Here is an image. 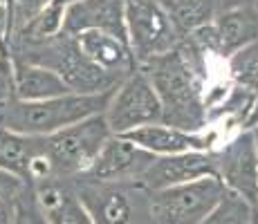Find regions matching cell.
Returning <instances> with one entry per match:
<instances>
[{
    "label": "cell",
    "instance_id": "1",
    "mask_svg": "<svg viewBox=\"0 0 258 224\" xmlns=\"http://www.w3.org/2000/svg\"><path fill=\"white\" fill-rule=\"evenodd\" d=\"M213 58L191 36H184L175 49L137 65L160 99L162 123L184 132H205L209 128L207 99Z\"/></svg>",
    "mask_w": 258,
    "mask_h": 224
},
{
    "label": "cell",
    "instance_id": "2",
    "mask_svg": "<svg viewBox=\"0 0 258 224\" xmlns=\"http://www.w3.org/2000/svg\"><path fill=\"white\" fill-rule=\"evenodd\" d=\"M110 92L99 94H63L47 101H14L0 112V126L18 134L29 137H47V134L90 119L94 114H103L110 103Z\"/></svg>",
    "mask_w": 258,
    "mask_h": 224
},
{
    "label": "cell",
    "instance_id": "3",
    "mask_svg": "<svg viewBox=\"0 0 258 224\" xmlns=\"http://www.w3.org/2000/svg\"><path fill=\"white\" fill-rule=\"evenodd\" d=\"M7 49L18 61L34 63V65L52 69L77 94L110 92V90H115L119 86L117 79H112L110 74H106L103 69L92 65L83 56V52L79 49L74 36H70L66 32H58L56 36H49L41 43L9 45Z\"/></svg>",
    "mask_w": 258,
    "mask_h": 224
},
{
    "label": "cell",
    "instance_id": "4",
    "mask_svg": "<svg viewBox=\"0 0 258 224\" xmlns=\"http://www.w3.org/2000/svg\"><path fill=\"white\" fill-rule=\"evenodd\" d=\"M72 186L92 224H153L151 193L140 182H97L74 177Z\"/></svg>",
    "mask_w": 258,
    "mask_h": 224
},
{
    "label": "cell",
    "instance_id": "5",
    "mask_svg": "<svg viewBox=\"0 0 258 224\" xmlns=\"http://www.w3.org/2000/svg\"><path fill=\"white\" fill-rule=\"evenodd\" d=\"M110 137L112 132L103 114H94L90 119H83L43 137V148L52 168V177L74 179L83 175Z\"/></svg>",
    "mask_w": 258,
    "mask_h": 224
},
{
    "label": "cell",
    "instance_id": "6",
    "mask_svg": "<svg viewBox=\"0 0 258 224\" xmlns=\"http://www.w3.org/2000/svg\"><path fill=\"white\" fill-rule=\"evenodd\" d=\"M126 38L135 65L171 52L182 36L157 0H123Z\"/></svg>",
    "mask_w": 258,
    "mask_h": 224
},
{
    "label": "cell",
    "instance_id": "7",
    "mask_svg": "<svg viewBox=\"0 0 258 224\" xmlns=\"http://www.w3.org/2000/svg\"><path fill=\"white\" fill-rule=\"evenodd\" d=\"M227 188L218 177H200L151 193L153 224H198Z\"/></svg>",
    "mask_w": 258,
    "mask_h": 224
},
{
    "label": "cell",
    "instance_id": "8",
    "mask_svg": "<svg viewBox=\"0 0 258 224\" xmlns=\"http://www.w3.org/2000/svg\"><path fill=\"white\" fill-rule=\"evenodd\" d=\"M103 117L112 134H126L135 128L162 123L160 99L140 67L133 69L115 88Z\"/></svg>",
    "mask_w": 258,
    "mask_h": 224
},
{
    "label": "cell",
    "instance_id": "9",
    "mask_svg": "<svg viewBox=\"0 0 258 224\" xmlns=\"http://www.w3.org/2000/svg\"><path fill=\"white\" fill-rule=\"evenodd\" d=\"M191 38L207 54L227 61L242 47L258 41V7L249 3L240 7L222 9L207 27L193 32Z\"/></svg>",
    "mask_w": 258,
    "mask_h": 224
},
{
    "label": "cell",
    "instance_id": "10",
    "mask_svg": "<svg viewBox=\"0 0 258 224\" xmlns=\"http://www.w3.org/2000/svg\"><path fill=\"white\" fill-rule=\"evenodd\" d=\"M216 177L227 191L240 195L251 208L258 197V153L251 130H240L225 143L213 148Z\"/></svg>",
    "mask_w": 258,
    "mask_h": 224
},
{
    "label": "cell",
    "instance_id": "11",
    "mask_svg": "<svg viewBox=\"0 0 258 224\" xmlns=\"http://www.w3.org/2000/svg\"><path fill=\"white\" fill-rule=\"evenodd\" d=\"M0 171L12 173L32 186L52 179V168H49L45 148H43V137L18 134L0 126Z\"/></svg>",
    "mask_w": 258,
    "mask_h": 224
},
{
    "label": "cell",
    "instance_id": "12",
    "mask_svg": "<svg viewBox=\"0 0 258 224\" xmlns=\"http://www.w3.org/2000/svg\"><path fill=\"white\" fill-rule=\"evenodd\" d=\"M153 159L155 155L142 151L140 146L119 134H112L92 162V166L79 177L97 179V182H140Z\"/></svg>",
    "mask_w": 258,
    "mask_h": 224
},
{
    "label": "cell",
    "instance_id": "13",
    "mask_svg": "<svg viewBox=\"0 0 258 224\" xmlns=\"http://www.w3.org/2000/svg\"><path fill=\"white\" fill-rule=\"evenodd\" d=\"M119 137L128 139L131 143L140 146L142 151L151 153L155 157L164 155H180V153H211L216 148L220 134L218 130H205V132H184L171 128L166 123H153V126H142L135 130L119 134Z\"/></svg>",
    "mask_w": 258,
    "mask_h": 224
},
{
    "label": "cell",
    "instance_id": "14",
    "mask_svg": "<svg viewBox=\"0 0 258 224\" xmlns=\"http://www.w3.org/2000/svg\"><path fill=\"white\" fill-rule=\"evenodd\" d=\"M200 177H216V162L211 153H180V155H164L155 157L153 164L146 168L140 184L148 193L162 191L168 186L186 184Z\"/></svg>",
    "mask_w": 258,
    "mask_h": 224
},
{
    "label": "cell",
    "instance_id": "15",
    "mask_svg": "<svg viewBox=\"0 0 258 224\" xmlns=\"http://www.w3.org/2000/svg\"><path fill=\"white\" fill-rule=\"evenodd\" d=\"M63 32L77 36L81 32H106L128 43L123 23V0H81L63 12Z\"/></svg>",
    "mask_w": 258,
    "mask_h": 224
},
{
    "label": "cell",
    "instance_id": "16",
    "mask_svg": "<svg viewBox=\"0 0 258 224\" xmlns=\"http://www.w3.org/2000/svg\"><path fill=\"white\" fill-rule=\"evenodd\" d=\"M79 49L83 52V56L103 69L106 74H110L112 79H117L119 83L128 77L137 65L133 61V54L128 43L119 41L112 34L106 32H81L74 36Z\"/></svg>",
    "mask_w": 258,
    "mask_h": 224
},
{
    "label": "cell",
    "instance_id": "17",
    "mask_svg": "<svg viewBox=\"0 0 258 224\" xmlns=\"http://www.w3.org/2000/svg\"><path fill=\"white\" fill-rule=\"evenodd\" d=\"M32 186V184H29ZM34 193L45 213L47 224H92L86 206L79 200L72 179H45L34 184Z\"/></svg>",
    "mask_w": 258,
    "mask_h": 224
},
{
    "label": "cell",
    "instance_id": "18",
    "mask_svg": "<svg viewBox=\"0 0 258 224\" xmlns=\"http://www.w3.org/2000/svg\"><path fill=\"white\" fill-rule=\"evenodd\" d=\"M14 86H16V99L18 101H47L63 94H70L72 90L63 83L58 74L52 69L25 63L14 58Z\"/></svg>",
    "mask_w": 258,
    "mask_h": 224
},
{
    "label": "cell",
    "instance_id": "19",
    "mask_svg": "<svg viewBox=\"0 0 258 224\" xmlns=\"http://www.w3.org/2000/svg\"><path fill=\"white\" fill-rule=\"evenodd\" d=\"M157 3L164 7L182 38L207 27L220 12L218 0H157Z\"/></svg>",
    "mask_w": 258,
    "mask_h": 224
},
{
    "label": "cell",
    "instance_id": "20",
    "mask_svg": "<svg viewBox=\"0 0 258 224\" xmlns=\"http://www.w3.org/2000/svg\"><path fill=\"white\" fill-rule=\"evenodd\" d=\"M225 65L231 86H238L258 97V41L229 56Z\"/></svg>",
    "mask_w": 258,
    "mask_h": 224
},
{
    "label": "cell",
    "instance_id": "21",
    "mask_svg": "<svg viewBox=\"0 0 258 224\" xmlns=\"http://www.w3.org/2000/svg\"><path fill=\"white\" fill-rule=\"evenodd\" d=\"M251 215H254L251 204H247L236 193L225 191L220 202L198 224H251Z\"/></svg>",
    "mask_w": 258,
    "mask_h": 224
},
{
    "label": "cell",
    "instance_id": "22",
    "mask_svg": "<svg viewBox=\"0 0 258 224\" xmlns=\"http://www.w3.org/2000/svg\"><path fill=\"white\" fill-rule=\"evenodd\" d=\"M14 224H47L45 213L29 184H25L23 191L14 197Z\"/></svg>",
    "mask_w": 258,
    "mask_h": 224
},
{
    "label": "cell",
    "instance_id": "23",
    "mask_svg": "<svg viewBox=\"0 0 258 224\" xmlns=\"http://www.w3.org/2000/svg\"><path fill=\"white\" fill-rule=\"evenodd\" d=\"M16 99V86H14V61L9 49L0 54V112L9 108Z\"/></svg>",
    "mask_w": 258,
    "mask_h": 224
},
{
    "label": "cell",
    "instance_id": "24",
    "mask_svg": "<svg viewBox=\"0 0 258 224\" xmlns=\"http://www.w3.org/2000/svg\"><path fill=\"white\" fill-rule=\"evenodd\" d=\"M52 0H14V29L25 25L29 18H34L41 9H45ZM14 34V32H12Z\"/></svg>",
    "mask_w": 258,
    "mask_h": 224
},
{
    "label": "cell",
    "instance_id": "25",
    "mask_svg": "<svg viewBox=\"0 0 258 224\" xmlns=\"http://www.w3.org/2000/svg\"><path fill=\"white\" fill-rule=\"evenodd\" d=\"M23 186H25L23 179H18L12 173L0 171V200H14L23 191Z\"/></svg>",
    "mask_w": 258,
    "mask_h": 224
},
{
    "label": "cell",
    "instance_id": "26",
    "mask_svg": "<svg viewBox=\"0 0 258 224\" xmlns=\"http://www.w3.org/2000/svg\"><path fill=\"white\" fill-rule=\"evenodd\" d=\"M14 32V12L7 5H0V47H7Z\"/></svg>",
    "mask_w": 258,
    "mask_h": 224
},
{
    "label": "cell",
    "instance_id": "27",
    "mask_svg": "<svg viewBox=\"0 0 258 224\" xmlns=\"http://www.w3.org/2000/svg\"><path fill=\"white\" fill-rule=\"evenodd\" d=\"M0 224H14V200H0Z\"/></svg>",
    "mask_w": 258,
    "mask_h": 224
},
{
    "label": "cell",
    "instance_id": "28",
    "mask_svg": "<svg viewBox=\"0 0 258 224\" xmlns=\"http://www.w3.org/2000/svg\"><path fill=\"white\" fill-rule=\"evenodd\" d=\"M254 0H218V9H231V7H240V5H249Z\"/></svg>",
    "mask_w": 258,
    "mask_h": 224
},
{
    "label": "cell",
    "instance_id": "29",
    "mask_svg": "<svg viewBox=\"0 0 258 224\" xmlns=\"http://www.w3.org/2000/svg\"><path fill=\"white\" fill-rule=\"evenodd\" d=\"M77 3H81V0H52L49 5H54L56 9H61V12H66L70 5H77Z\"/></svg>",
    "mask_w": 258,
    "mask_h": 224
},
{
    "label": "cell",
    "instance_id": "30",
    "mask_svg": "<svg viewBox=\"0 0 258 224\" xmlns=\"http://www.w3.org/2000/svg\"><path fill=\"white\" fill-rule=\"evenodd\" d=\"M251 137H254V143H256V153H258V123L251 128Z\"/></svg>",
    "mask_w": 258,
    "mask_h": 224
},
{
    "label": "cell",
    "instance_id": "31",
    "mask_svg": "<svg viewBox=\"0 0 258 224\" xmlns=\"http://www.w3.org/2000/svg\"><path fill=\"white\" fill-rule=\"evenodd\" d=\"M0 5H7V7L14 12V0H0Z\"/></svg>",
    "mask_w": 258,
    "mask_h": 224
},
{
    "label": "cell",
    "instance_id": "32",
    "mask_svg": "<svg viewBox=\"0 0 258 224\" xmlns=\"http://www.w3.org/2000/svg\"><path fill=\"white\" fill-rule=\"evenodd\" d=\"M251 224H258V211H254V215H251Z\"/></svg>",
    "mask_w": 258,
    "mask_h": 224
},
{
    "label": "cell",
    "instance_id": "33",
    "mask_svg": "<svg viewBox=\"0 0 258 224\" xmlns=\"http://www.w3.org/2000/svg\"><path fill=\"white\" fill-rule=\"evenodd\" d=\"M254 211H258V197H256V208H254Z\"/></svg>",
    "mask_w": 258,
    "mask_h": 224
},
{
    "label": "cell",
    "instance_id": "34",
    "mask_svg": "<svg viewBox=\"0 0 258 224\" xmlns=\"http://www.w3.org/2000/svg\"><path fill=\"white\" fill-rule=\"evenodd\" d=\"M5 49H7V47H0V54H3V52H5Z\"/></svg>",
    "mask_w": 258,
    "mask_h": 224
},
{
    "label": "cell",
    "instance_id": "35",
    "mask_svg": "<svg viewBox=\"0 0 258 224\" xmlns=\"http://www.w3.org/2000/svg\"><path fill=\"white\" fill-rule=\"evenodd\" d=\"M254 5H256V7H258V0H254Z\"/></svg>",
    "mask_w": 258,
    "mask_h": 224
}]
</instances>
